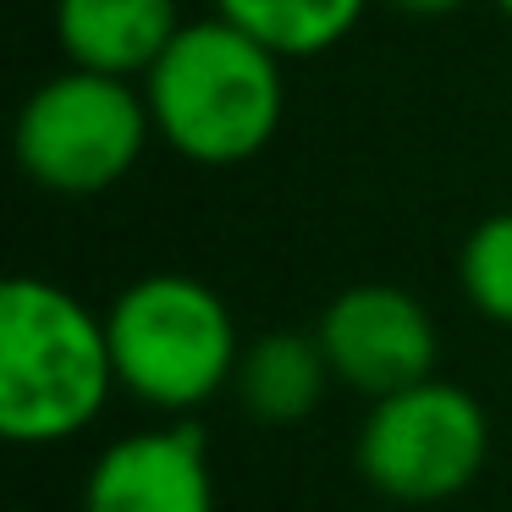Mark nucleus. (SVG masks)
Instances as JSON below:
<instances>
[{"label": "nucleus", "instance_id": "obj_2", "mask_svg": "<svg viewBox=\"0 0 512 512\" xmlns=\"http://www.w3.org/2000/svg\"><path fill=\"white\" fill-rule=\"evenodd\" d=\"M122 391L105 314L45 276L0 287V435L12 446H61L100 424Z\"/></svg>", "mask_w": 512, "mask_h": 512}, {"label": "nucleus", "instance_id": "obj_13", "mask_svg": "<svg viewBox=\"0 0 512 512\" xmlns=\"http://www.w3.org/2000/svg\"><path fill=\"white\" fill-rule=\"evenodd\" d=\"M490 6H496V12H501V17H507V23H512V0H490Z\"/></svg>", "mask_w": 512, "mask_h": 512}, {"label": "nucleus", "instance_id": "obj_7", "mask_svg": "<svg viewBox=\"0 0 512 512\" xmlns=\"http://www.w3.org/2000/svg\"><path fill=\"white\" fill-rule=\"evenodd\" d=\"M78 512H215L210 446L193 419L127 430L83 474Z\"/></svg>", "mask_w": 512, "mask_h": 512}, {"label": "nucleus", "instance_id": "obj_9", "mask_svg": "<svg viewBox=\"0 0 512 512\" xmlns=\"http://www.w3.org/2000/svg\"><path fill=\"white\" fill-rule=\"evenodd\" d=\"M331 386H336V375L325 364L320 336H303V331H265L254 342H243L237 380H232L243 413L259 424L309 419Z\"/></svg>", "mask_w": 512, "mask_h": 512}, {"label": "nucleus", "instance_id": "obj_5", "mask_svg": "<svg viewBox=\"0 0 512 512\" xmlns=\"http://www.w3.org/2000/svg\"><path fill=\"white\" fill-rule=\"evenodd\" d=\"M358 474L397 507H441L479 485L490 463V413L457 380H413L375 397L358 424Z\"/></svg>", "mask_w": 512, "mask_h": 512}, {"label": "nucleus", "instance_id": "obj_3", "mask_svg": "<svg viewBox=\"0 0 512 512\" xmlns=\"http://www.w3.org/2000/svg\"><path fill=\"white\" fill-rule=\"evenodd\" d=\"M116 380L160 419H193L221 391H232L243 336L226 298L199 276L149 270L105 309Z\"/></svg>", "mask_w": 512, "mask_h": 512}, {"label": "nucleus", "instance_id": "obj_8", "mask_svg": "<svg viewBox=\"0 0 512 512\" xmlns=\"http://www.w3.org/2000/svg\"><path fill=\"white\" fill-rule=\"evenodd\" d=\"M177 28V0H56V45L67 67L111 72V78L144 83Z\"/></svg>", "mask_w": 512, "mask_h": 512}, {"label": "nucleus", "instance_id": "obj_1", "mask_svg": "<svg viewBox=\"0 0 512 512\" xmlns=\"http://www.w3.org/2000/svg\"><path fill=\"white\" fill-rule=\"evenodd\" d=\"M138 89L149 100L155 144H166L188 166L221 171L265 155L281 133L287 61L215 12L182 23Z\"/></svg>", "mask_w": 512, "mask_h": 512}, {"label": "nucleus", "instance_id": "obj_12", "mask_svg": "<svg viewBox=\"0 0 512 512\" xmlns=\"http://www.w3.org/2000/svg\"><path fill=\"white\" fill-rule=\"evenodd\" d=\"M386 6H397L408 17H452V12H463L468 0H386Z\"/></svg>", "mask_w": 512, "mask_h": 512}, {"label": "nucleus", "instance_id": "obj_6", "mask_svg": "<svg viewBox=\"0 0 512 512\" xmlns=\"http://www.w3.org/2000/svg\"><path fill=\"white\" fill-rule=\"evenodd\" d=\"M325 347L336 386L358 391V397H391V391L413 386V380L435 375V353H441V331L424 298L391 281H358L342 287L325 303L320 325H314Z\"/></svg>", "mask_w": 512, "mask_h": 512}, {"label": "nucleus", "instance_id": "obj_10", "mask_svg": "<svg viewBox=\"0 0 512 512\" xmlns=\"http://www.w3.org/2000/svg\"><path fill=\"white\" fill-rule=\"evenodd\" d=\"M215 12L270 45L281 61H309L336 50L364 23L369 0H215Z\"/></svg>", "mask_w": 512, "mask_h": 512}, {"label": "nucleus", "instance_id": "obj_4", "mask_svg": "<svg viewBox=\"0 0 512 512\" xmlns=\"http://www.w3.org/2000/svg\"><path fill=\"white\" fill-rule=\"evenodd\" d=\"M155 144L149 100L133 78L67 67L17 111V166L56 199H94L133 177Z\"/></svg>", "mask_w": 512, "mask_h": 512}, {"label": "nucleus", "instance_id": "obj_11", "mask_svg": "<svg viewBox=\"0 0 512 512\" xmlns=\"http://www.w3.org/2000/svg\"><path fill=\"white\" fill-rule=\"evenodd\" d=\"M457 292L479 320L512 331V210H496L457 248Z\"/></svg>", "mask_w": 512, "mask_h": 512}]
</instances>
